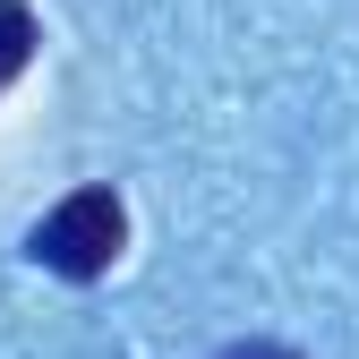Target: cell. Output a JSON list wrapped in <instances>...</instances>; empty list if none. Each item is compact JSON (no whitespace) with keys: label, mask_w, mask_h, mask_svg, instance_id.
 Instances as JSON below:
<instances>
[{"label":"cell","mask_w":359,"mask_h":359,"mask_svg":"<svg viewBox=\"0 0 359 359\" xmlns=\"http://www.w3.org/2000/svg\"><path fill=\"white\" fill-rule=\"evenodd\" d=\"M120 240H128V205L111 197V189H69L52 214L34 222V265H52V274H69V283H95V274H111V257H120Z\"/></svg>","instance_id":"6da1fadb"},{"label":"cell","mask_w":359,"mask_h":359,"mask_svg":"<svg viewBox=\"0 0 359 359\" xmlns=\"http://www.w3.org/2000/svg\"><path fill=\"white\" fill-rule=\"evenodd\" d=\"M26 60H34V9L26 0H0V95L26 77Z\"/></svg>","instance_id":"7a4b0ae2"},{"label":"cell","mask_w":359,"mask_h":359,"mask_svg":"<svg viewBox=\"0 0 359 359\" xmlns=\"http://www.w3.org/2000/svg\"><path fill=\"white\" fill-rule=\"evenodd\" d=\"M222 359H291V351H274V342H248V351H222Z\"/></svg>","instance_id":"3957f363"}]
</instances>
